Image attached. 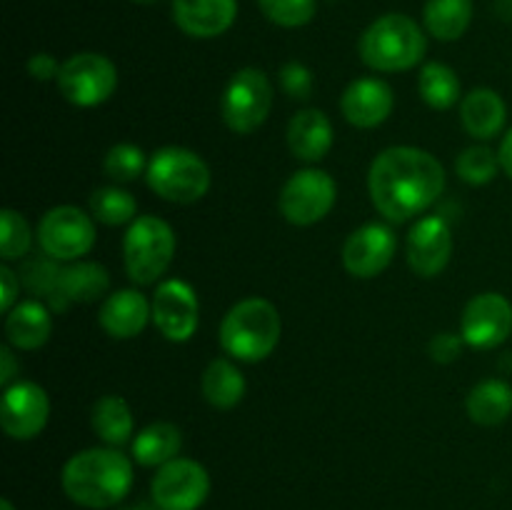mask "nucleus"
Masks as SVG:
<instances>
[{
    "instance_id": "nucleus-1",
    "label": "nucleus",
    "mask_w": 512,
    "mask_h": 510,
    "mask_svg": "<svg viewBox=\"0 0 512 510\" xmlns=\"http://www.w3.org/2000/svg\"><path fill=\"white\" fill-rule=\"evenodd\" d=\"M368 190L380 215L390 223H405L438 203L445 190V168L428 150L393 145L370 165Z\"/></svg>"
},
{
    "instance_id": "nucleus-12",
    "label": "nucleus",
    "mask_w": 512,
    "mask_h": 510,
    "mask_svg": "<svg viewBox=\"0 0 512 510\" xmlns=\"http://www.w3.org/2000/svg\"><path fill=\"white\" fill-rule=\"evenodd\" d=\"M460 335L475 350H493L512 335V303L500 293H480L465 305Z\"/></svg>"
},
{
    "instance_id": "nucleus-24",
    "label": "nucleus",
    "mask_w": 512,
    "mask_h": 510,
    "mask_svg": "<svg viewBox=\"0 0 512 510\" xmlns=\"http://www.w3.org/2000/svg\"><path fill=\"white\" fill-rule=\"evenodd\" d=\"M180 448H183V433L178 425L165 423V420L145 425L133 438V458L145 468H160L170 463L178 458Z\"/></svg>"
},
{
    "instance_id": "nucleus-43",
    "label": "nucleus",
    "mask_w": 512,
    "mask_h": 510,
    "mask_svg": "<svg viewBox=\"0 0 512 510\" xmlns=\"http://www.w3.org/2000/svg\"><path fill=\"white\" fill-rule=\"evenodd\" d=\"M0 510H15L10 500H0Z\"/></svg>"
},
{
    "instance_id": "nucleus-3",
    "label": "nucleus",
    "mask_w": 512,
    "mask_h": 510,
    "mask_svg": "<svg viewBox=\"0 0 512 510\" xmlns=\"http://www.w3.org/2000/svg\"><path fill=\"white\" fill-rule=\"evenodd\" d=\"M428 50V38L418 20L405 13L375 18L360 35V60L378 73H403L415 68Z\"/></svg>"
},
{
    "instance_id": "nucleus-40",
    "label": "nucleus",
    "mask_w": 512,
    "mask_h": 510,
    "mask_svg": "<svg viewBox=\"0 0 512 510\" xmlns=\"http://www.w3.org/2000/svg\"><path fill=\"white\" fill-rule=\"evenodd\" d=\"M15 375H18V360H15L10 345H3V348H0V385H3V388L13 385Z\"/></svg>"
},
{
    "instance_id": "nucleus-32",
    "label": "nucleus",
    "mask_w": 512,
    "mask_h": 510,
    "mask_svg": "<svg viewBox=\"0 0 512 510\" xmlns=\"http://www.w3.org/2000/svg\"><path fill=\"white\" fill-rule=\"evenodd\" d=\"M60 260L50 258V255H35V258L25 260L23 270H20V280H23L25 288L35 295V298H45L58 290L60 275H63V268H60Z\"/></svg>"
},
{
    "instance_id": "nucleus-8",
    "label": "nucleus",
    "mask_w": 512,
    "mask_h": 510,
    "mask_svg": "<svg viewBox=\"0 0 512 510\" xmlns=\"http://www.w3.org/2000/svg\"><path fill=\"white\" fill-rule=\"evenodd\" d=\"M55 83L68 103L78 108H95L110 100L118 88V68L108 55L85 50L63 60Z\"/></svg>"
},
{
    "instance_id": "nucleus-44",
    "label": "nucleus",
    "mask_w": 512,
    "mask_h": 510,
    "mask_svg": "<svg viewBox=\"0 0 512 510\" xmlns=\"http://www.w3.org/2000/svg\"><path fill=\"white\" fill-rule=\"evenodd\" d=\"M133 3H138V5H153V3H158V0H133Z\"/></svg>"
},
{
    "instance_id": "nucleus-29",
    "label": "nucleus",
    "mask_w": 512,
    "mask_h": 510,
    "mask_svg": "<svg viewBox=\"0 0 512 510\" xmlns=\"http://www.w3.org/2000/svg\"><path fill=\"white\" fill-rule=\"evenodd\" d=\"M418 88L425 103L435 110H448L460 100L458 73H455L450 65L438 63V60L423 65L418 78Z\"/></svg>"
},
{
    "instance_id": "nucleus-21",
    "label": "nucleus",
    "mask_w": 512,
    "mask_h": 510,
    "mask_svg": "<svg viewBox=\"0 0 512 510\" xmlns=\"http://www.w3.org/2000/svg\"><path fill=\"white\" fill-rule=\"evenodd\" d=\"M290 153L305 163H320L333 148V123L318 108H305L288 125Z\"/></svg>"
},
{
    "instance_id": "nucleus-20",
    "label": "nucleus",
    "mask_w": 512,
    "mask_h": 510,
    "mask_svg": "<svg viewBox=\"0 0 512 510\" xmlns=\"http://www.w3.org/2000/svg\"><path fill=\"white\" fill-rule=\"evenodd\" d=\"M150 318H153V303H148L143 293L128 288L115 290L103 300L98 323L110 338L130 340L143 333Z\"/></svg>"
},
{
    "instance_id": "nucleus-7",
    "label": "nucleus",
    "mask_w": 512,
    "mask_h": 510,
    "mask_svg": "<svg viewBox=\"0 0 512 510\" xmlns=\"http://www.w3.org/2000/svg\"><path fill=\"white\" fill-rule=\"evenodd\" d=\"M273 110V83L260 68H240L220 98V115L233 133L250 135Z\"/></svg>"
},
{
    "instance_id": "nucleus-19",
    "label": "nucleus",
    "mask_w": 512,
    "mask_h": 510,
    "mask_svg": "<svg viewBox=\"0 0 512 510\" xmlns=\"http://www.w3.org/2000/svg\"><path fill=\"white\" fill-rule=\"evenodd\" d=\"M110 288V273L93 260H73L63 268L58 290L48 298V308L63 313L75 303H93Z\"/></svg>"
},
{
    "instance_id": "nucleus-16",
    "label": "nucleus",
    "mask_w": 512,
    "mask_h": 510,
    "mask_svg": "<svg viewBox=\"0 0 512 510\" xmlns=\"http://www.w3.org/2000/svg\"><path fill=\"white\" fill-rule=\"evenodd\" d=\"M408 265L420 278H435L443 273L453 255V233L445 218L428 215L413 225L405 245Z\"/></svg>"
},
{
    "instance_id": "nucleus-37",
    "label": "nucleus",
    "mask_w": 512,
    "mask_h": 510,
    "mask_svg": "<svg viewBox=\"0 0 512 510\" xmlns=\"http://www.w3.org/2000/svg\"><path fill=\"white\" fill-rule=\"evenodd\" d=\"M463 335L455 333H438L430 340V358L440 365H448L453 360L460 358V350H463Z\"/></svg>"
},
{
    "instance_id": "nucleus-2",
    "label": "nucleus",
    "mask_w": 512,
    "mask_h": 510,
    "mask_svg": "<svg viewBox=\"0 0 512 510\" xmlns=\"http://www.w3.org/2000/svg\"><path fill=\"white\" fill-rule=\"evenodd\" d=\"M60 483L75 505L113 508L133 488V463L118 448L80 450L63 465Z\"/></svg>"
},
{
    "instance_id": "nucleus-18",
    "label": "nucleus",
    "mask_w": 512,
    "mask_h": 510,
    "mask_svg": "<svg viewBox=\"0 0 512 510\" xmlns=\"http://www.w3.org/2000/svg\"><path fill=\"white\" fill-rule=\"evenodd\" d=\"M173 20L185 35L200 40L218 38L233 28L238 0H173Z\"/></svg>"
},
{
    "instance_id": "nucleus-25",
    "label": "nucleus",
    "mask_w": 512,
    "mask_h": 510,
    "mask_svg": "<svg viewBox=\"0 0 512 510\" xmlns=\"http://www.w3.org/2000/svg\"><path fill=\"white\" fill-rule=\"evenodd\" d=\"M465 408L470 420L485 428L505 423L512 415V388L500 378L483 380L468 393Z\"/></svg>"
},
{
    "instance_id": "nucleus-28",
    "label": "nucleus",
    "mask_w": 512,
    "mask_h": 510,
    "mask_svg": "<svg viewBox=\"0 0 512 510\" xmlns=\"http://www.w3.org/2000/svg\"><path fill=\"white\" fill-rule=\"evenodd\" d=\"M90 423H93L95 435H98L103 443H108L110 448H118V445L128 443L135 428L130 405L125 403L120 395H103V398L93 405Z\"/></svg>"
},
{
    "instance_id": "nucleus-9",
    "label": "nucleus",
    "mask_w": 512,
    "mask_h": 510,
    "mask_svg": "<svg viewBox=\"0 0 512 510\" xmlns=\"http://www.w3.org/2000/svg\"><path fill=\"white\" fill-rule=\"evenodd\" d=\"M40 250L60 263H73L88 255L95 245V223L75 205L50 208L38 223Z\"/></svg>"
},
{
    "instance_id": "nucleus-17",
    "label": "nucleus",
    "mask_w": 512,
    "mask_h": 510,
    "mask_svg": "<svg viewBox=\"0 0 512 510\" xmlns=\"http://www.w3.org/2000/svg\"><path fill=\"white\" fill-rule=\"evenodd\" d=\"M395 108V95L385 80L358 78L345 88L340 98V113L355 128H378L390 118Z\"/></svg>"
},
{
    "instance_id": "nucleus-38",
    "label": "nucleus",
    "mask_w": 512,
    "mask_h": 510,
    "mask_svg": "<svg viewBox=\"0 0 512 510\" xmlns=\"http://www.w3.org/2000/svg\"><path fill=\"white\" fill-rule=\"evenodd\" d=\"M0 285H3V293H0V310L5 315L18 305L20 295V275L10 268L8 263L0 265Z\"/></svg>"
},
{
    "instance_id": "nucleus-6",
    "label": "nucleus",
    "mask_w": 512,
    "mask_h": 510,
    "mask_svg": "<svg viewBox=\"0 0 512 510\" xmlns=\"http://www.w3.org/2000/svg\"><path fill=\"white\" fill-rule=\"evenodd\" d=\"M175 233L158 215H140L123 238L125 273L135 285H153L165 275L175 255Z\"/></svg>"
},
{
    "instance_id": "nucleus-10",
    "label": "nucleus",
    "mask_w": 512,
    "mask_h": 510,
    "mask_svg": "<svg viewBox=\"0 0 512 510\" xmlns=\"http://www.w3.org/2000/svg\"><path fill=\"white\" fill-rule=\"evenodd\" d=\"M335 198H338V185L325 170H298L285 180L280 190V213L288 223L315 225L333 210Z\"/></svg>"
},
{
    "instance_id": "nucleus-33",
    "label": "nucleus",
    "mask_w": 512,
    "mask_h": 510,
    "mask_svg": "<svg viewBox=\"0 0 512 510\" xmlns=\"http://www.w3.org/2000/svg\"><path fill=\"white\" fill-rule=\"evenodd\" d=\"M33 235H30L28 223L23 215L13 208H5L0 213V255L5 263H13L28 255Z\"/></svg>"
},
{
    "instance_id": "nucleus-41",
    "label": "nucleus",
    "mask_w": 512,
    "mask_h": 510,
    "mask_svg": "<svg viewBox=\"0 0 512 510\" xmlns=\"http://www.w3.org/2000/svg\"><path fill=\"white\" fill-rule=\"evenodd\" d=\"M500 168L505 170V175L512 180V128L508 130V135L503 138V143H500Z\"/></svg>"
},
{
    "instance_id": "nucleus-22",
    "label": "nucleus",
    "mask_w": 512,
    "mask_h": 510,
    "mask_svg": "<svg viewBox=\"0 0 512 510\" xmlns=\"http://www.w3.org/2000/svg\"><path fill=\"white\" fill-rule=\"evenodd\" d=\"M53 333V310L40 300H23L5 315V335L18 350H38Z\"/></svg>"
},
{
    "instance_id": "nucleus-42",
    "label": "nucleus",
    "mask_w": 512,
    "mask_h": 510,
    "mask_svg": "<svg viewBox=\"0 0 512 510\" xmlns=\"http://www.w3.org/2000/svg\"><path fill=\"white\" fill-rule=\"evenodd\" d=\"M123 510H160L158 505H148V503H140V505H133V508H123Z\"/></svg>"
},
{
    "instance_id": "nucleus-35",
    "label": "nucleus",
    "mask_w": 512,
    "mask_h": 510,
    "mask_svg": "<svg viewBox=\"0 0 512 510\" xmlns=\"http://www.w3.org/2000/svg\"><path fill=\"white\" fill-rule=\"evenodd\" d=\"M103 170L110 180L115 183H130V180L138 178L143 170H148L145 165V153L133 143H118L105 153Z\"/></svg>"
},
{
    "instance_id": "nucleus-30",
    "label": "nucleus",
    "mask_w": 512,
    "mask_h": 510,
    "mask_svg": "<svg viewBox=\"0 0 512 510\" xmlns=\"http://www.w3.org/2000/svg\"><path fill=\"white\" fill-rule=\"evenodd\" d=\"M90 213L98 223L115 228V225L133 223L138 218V203L120 185H108V188H98L90 195Z\"/></svg>"
},
{
    "instance_id": "nucleus-5",
    "label": "nucleus",
    "mask_w": 512,
    "mask_h": 510,
    "mask_svg": "<svg viewBox=\"0 0 512 510\" xmlns=\"http://www.w3.org/2000/svg\"><path fill=\"white\" fill-rule=\"evenodd\" d=\"M150 190L168 203L188 205L203 198L210 188V168L198 153L178 145L155 150L145 170Z\"/></svg>"
},
{
    "instance_id": "nucleus-27",
    "label": "nucleus",
    "mask_w": 512,
    "mask_h": 510,
    "mask_svg": "<svg viewBox=\"0 0 512 510\" xmlns=\"http://www.w3.org/2000/svg\"><path fill=\"white\" fill-rule=\"evenodd\" d=\"M473 10V0H428L423 10V25L433 38L453 43L470 28Z\"/></svg>"
},
{
    "instance_id": "nucleus-31",
    "label": "nucleus",
    "mask_w": 512,
    "mask_h": 510,
    "mask_svg": "<svg viewBox=\"0 0 512 510\" xmlns=\"http://www.w3.org/2000/svg\"><path fill=\"white\" fill-rule=\"evenodd\" d=\"M500 155L488 145H470L455 160V173L470 185H488L498 175Z\"/></svg>"
},
{
    "instance_id": "nucleus-26",
    "label": "nucleus",
    "mask_w": 512,
    "mask_h": 510,
    "mask_svg": "<svg viewBox=\"0 0 512 510\" xmlns=\"http://www.w3.org/2000/svg\"><path fill=\"white\" fill-rule=\"evenodd\" d=\"M203 398L218 410H233L245 395V378L228 358H215L200 378Z\"/></svg>"
},
{
    "instance_id": "nucleus-11",
    "label": "nucleus",
    "mask_w": 512,
    "mask_h": 510,
    "mask_svg": "<svg viewBox=\"0 0 512 510\" xmlns=\"http://www.w3.org/2000/svg\"><path fill=\"white\" fill-rule=\"evenodd\" d=\"M210 475L198 460L173 458L160 465L150 495L160 510H198L208 500Z\"/></svg>"
},
{
    "instance_id": "nucleus-36",
    "label": "nucleus",
    "mask_w": 512,
    "mask_h": 510,
    "mask_svg": "<svg viewBox=\"0 0 512 510\" xmlns=\"http://www.w3.org/2000/svg\"><path fill=\"white\" fill-rule=\"evenodd\" d=\"M280 85L295 100H305L313 93V73L298 60H290L280 68Z\"/></svg>"
},
{
    "instance_id": "nucleus-34",
    "label": "nucleus",
    "mask_w": 512,
    "mask_h": 510,
    "mask_svg": "<svg viewBox=\"0 0 512 510\" xmlns=\"http://www.w3.org/2000/svg\"><path fill=\"white\" fill-rule=\"evenodd\" d=\"M265 18L280 28H303L318 13V0H258Z\"/></svg>"
},
{
    "instance_id": "nucleus-39",
    "label": "nucleus",
    "mask_w": 512,
    "mask_h": 510,
    "mask_svg": "<svg viewBox=\"0 0 512 510\" xmlns=\"http://www.w3.org/2000/svg\"><path fill=\"white\" fill-rule=\"evenodd\" d=\"M60 65L55 60V55L50 53H35L30 55L28 60V73L33 80H40V83H45V80H58V73H60Z\"/></svg>"
},
{
    "instance_id": "nucleus-15",
    "label": "nucleus",
    "mask_w": 512,
    "mask_h": 510,
    "mask_svg": "<svg viewBox=\"0 0 512 510\" xmlns=\"http://www.w3.org/2000/svg\"><path fill=\"white\" fill-rule=\"evenodd\" d=\"M395 250H398L395 230L385 223H368L353 230L345 240L343 265L353 278H375L393 263Z\"/></svg>"
},
{
    "instance_id": "nucleus-14",
    "label": "nucleus",
    "mask_w": 512,
    "mask_h": 510,
    "mask_svg": "<svg viewBox=\"0 0 512 510\" xmlns=\"http://www.w3.org/2000/svg\"><path fill=\"white\" fill-rule=\"evenodd\" d=\"M50 418L48 393L33 380H15L3 393L0 425L13 440H33Z\"/></svg>"
},
{
    "instance_id": "nucleus-4",
    "label": "nucleus",
    "mask_w": 512,
    "mask_h": 510,
    "mask_svg": "<svg viewBox=\"0 0 512 510\" xmlns=\"http://www.w3.org/2000/svg\"><path fill=\"white\" fill-rule=\"evenodd\" d=\"M283 323L270 300L245 298L225 313L220 323V348L240 363H260L278 348Z\"/></svg>"
},
{
    "instance_id": "nucleus-23",
    "label": "nucleus",
    "mask_w": 512,
    "mask_h": 510,
    "mask_svg": "<svg viewBox=\"0 0 512 510\" xmlns=\"http://www.w3.org/2000/svg\"><path fill=\"white\" fill-rule=\"evenodd\" d=\"M460 120L475 140H490L505 128L508 108L495 90L475 88L460 103Z\"/></svg>"
},
{
    "instance_id": "nucleus-13",
    "label": "nucleus",
    "mask_w": 512,
    "mask_h": 510,
    "mask_svg": "<svg viewBox=\"0 0 512 510\" xmlns=\"http://www.w3.org/2000/svg\"><path fill=\"white\" fill-rule=\"evenodd\" d=\"M200 303L185 280L170 278L153 295V323L173 343H188L198 330Z\"/></svg>"
}]
</instances>
